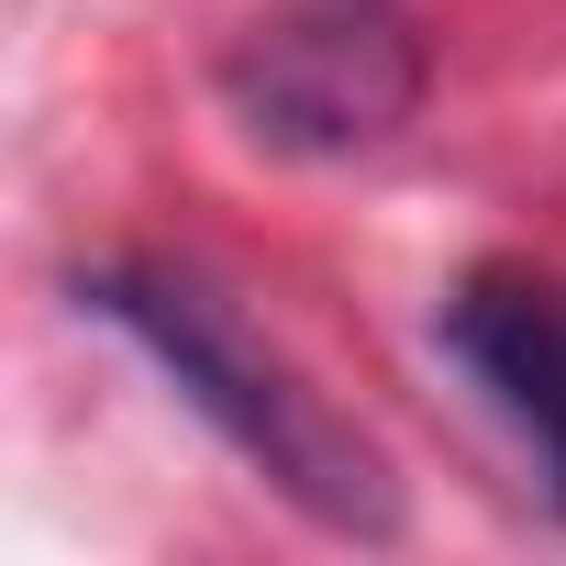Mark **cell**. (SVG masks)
Listing matches in <instances>:
<instances>
[{"instance_id":"6da1fadb","label":"cell","mask_w":566,"mask_h":566,"mask_svg":"<svg viewBox=\"0 0 566 566\" xmlns=\"http://www.w3.org/2000/svg\"><path fill=\"white\" fill-rule=\"evenodd\" d=\"M78 301L112 323V334H134L145 356H156V378L290 500L312 533H334V544H389L400 533V478H389V455L323 400V389H301L290 367H277L200 277H167V266H90L78 277Z\"/></svg>"},{"instance_id":"7a4b0ae2","label":"cell","mask_w":566,"mask_h":566,"mask_svg":"<svg viewBox=\"0 0 566 566\" xmlns=\"http://www.w3.org/2000/svg\"><path fill=\"white\" fill-rule=\"evenodd\" d=\"M222 101L244 134L290 145V156H367L411 123L422 101V45L378 12V0H312L277 12L222 56Z\"/></svg>"},{"instance_id":"3957f363","label":"cell","mask_w":566,"mask_h":566,"mask_svg":"<svg viewBox=\"0 0 566 566\" xmlns=\"http://www.w3.org/2000/svg\"><path fill=\"white\" fill-rule=\"evenodd\" d=\"M444 356L489 389V411L533 444L544 500L566 511V277L533 266H478L444 301Z\"/></svg>"}]
</instances>
